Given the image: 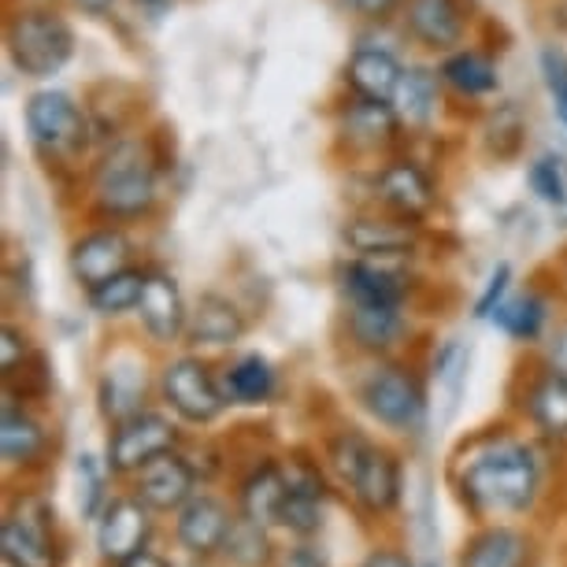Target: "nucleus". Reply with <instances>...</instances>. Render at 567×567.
Segmentation results:
<instances>
[{
	"instance_id": "1",
	"label": "nucleus",
	"mask_w": 567,
	"mask_h": 567,
	"mask_svg": "<svg viewBox=\"0 0 567 567\" xmlns=\"http://www.w3.org/2000/svg\"><path fill=\"white\" fill-rule=\"evenodd\" d=\"M460 497L478 516H519L538 501L542 464L538 453L512 437L478 445L456 475Z\"/></svg>"
},
{
	"instance_id": "2",
	"label": "nucleus",
	"mask_w": 567,
	"mask_h": 567,
	"mask_svg": "<svg viewBox=\"0 0 567 567\" xmlns=\"http://www.w3.org/2000/svg\"><path fill=\"white\" fill-rule=\"evenodd\" d=\"M156 197V167L148 159L145 145L134 142V137L115 142L97 164V175H93V205H97V212L109 219H142L153 212Z\"/></svg>"
},
{
	"instance_id": "3",
	"label": "nucleus",
	"mask_w": 567,
	"mask_h": 567,
	"mask_svg": "<svg viewBox=\"0 0 567 567\" xmlns=\"http://www.w3.org/2000/svg\"><path fill=\"white\" fill-rule=\"evenodd\" d=\"M330 467L352 489L363 512L386 516L401 501V460L386 449L371 445L360 434H341L330 442Z\"/></svg>"
},
{
	"instance_id": "4",
	"label": "nucleus",
	"mask_w": 567,
	"mask_h": 567,
	"mask_svg": "<svg viewBox=\"0 0 567 567\" xmlns=\"http://www.w3.org/2000/svg\"><path fill=\"white\" fill-rule=\"evenodd\" d=\"M4 45L27 79H52L74 56V30L52 8H19L4 27Z\"/></svg>"
},
{
	"instance_id": "5",
	"label": "nucleus",
	"mask_w": 567,
	"mask_h": 567,
	"mask_svg": "<svg viewBox=\"0 0 567 567\" xmlns=\"http://www.w3.org/2000/svg\"><path fill=\"white\" fill-rule=\"evenodd\" d=\"M360 401L371 412V420H379L393 434H415L423 426L426 415L423 386L401 363H379V368L363 374Z\"/></svg>"
},
{
	"instance_id": "6",
	"label": "nucleus",
	"mask_w": 567,
	"mask_h": 567,
	"mask_svg": "<svg viewBox=\"0 0 567 567\" xmlns=\"http://www.w3.org/2000/svg\"><path fill=\"white\" fill-rule=\"evenodd\" d=\"M23 115L34 145L49 156H74L85 145V137H90L79 101L63 90H38L27 101Z\"/></svg>"
},
{
	"instance_id": "7",
	"label": "nucleus",
	"mask_w": 567,
	"mask_h": 567,
	"mask_svg": "<svg viewBox=\"0 0 567 567\" xmlns=\"http://www.w3.org/2000/svg\"><path fill=\"white\" fill-rule=\"evenodd\" d=\"M0 556L8 567H60L52 538V508L45 501H23L0 527Z\"/></svg>"
},
{
	"instance_id": "8",
	"label": "nucleus",
	"mask_w": 567,
	"mask_h": 567,
	"mask_svg": "<svg viewBox=\"0 0 567 567\" xmlns=\"http://www.w3.org/2000/svg\"><path fill=\"white\" fill-rule=\"evenodd\" d=\"M164 398L186 423H216L227 409V393L197 357H178L164 368Z\"/></svg>"
},
{
	"instance_id": "9",
	"label": "nucleus",
	"mask_w": 567,
	"mask_h": 567,
	"mask_svg": "<svg viewBox=\"0 0 567 567\" xmlns=\"http://www.w3.org/2000/svg\"><path fill=\"white\" fill-rule=\"evenodd\" d=\"M175 423L159 412H137L131 420L115 423L109 437V467L115 475H137L148 460L175 449Z\"/></svg>"
},
{
	"instance_id": "10",
	"label": "nucleus",
	"mask_w": 567,
	"mask_h": 567,
	"mask_svg": "<svg viewBox=\"0 0 567 567\" xmlns=\"http://www.w3.org/2000/svg\"><path fill=\"white\" fill-rule=\"evenodd\" d=\"M142 497H115L104 505L101 523H97V553L101 560L123 564L131 556L145 553L148 538H153V519Z\"/></svg>"
},
{
	"instance_id": "11",
	"label": "nucleus",
	"mask_w": 567,
	"mask_h": 567,
	"mask_svg": "<svg viewBox=\"0 0 567 567\" xmlns=\"http://www.w3.org/2000/svg\"><path fill=\"white\" fill-rule=\"evenodd\" d=\"M134 489L153 512H178L182 505L194 501L197 471L186 456H178L175 449H167V453H159L156 460H148V464L137 471Z\"/></svg>"
},
{
	"instance_id": "12",
	"label": "nucleus",
	"mask_w": 567,
	"mask_h": 567,
	"mask_svg": "<svg viewBox=\"0 0 567 567\" xmlns=\"http://www.w3.org/2000/svg\"><path fill=\"white\" fill-rule=\"evenodd\" d=\"M341 238L352 252L368 256V260H404L420 241V227L404 216H357L346 223Z\"/></svg>"
},
{
	"instance_id": "13",
	"label": "nucleus",
	"mask_w": 567,
	"mask_h": 567,
	"mask_svg": "<svg viewBox=\"0 0 567 567\" xmlns=\"http://www.w3.org/2000/svg\"><path fill=\"white\" fill-rule=\"evenodd\" d=\"M137 316H142L145 334L156 341V346H171L186 334L189 327V308L182 301V290L175 282V275L167 271H148L145 275V290L142 301H137Z\"/></svg>"
},
{
	"instance_id": "14",
	"label": "nucleus",
	"mask_w": 567,
	"mask_h": 567,
	"mask_svg": "<svg viewBox=\"0 0 567 567\" xmlns=\"http://www.w3.org/2000/svg\"><path fill=\"white\" fill-rule=\"evenodd\" d=\"M282 471L286 483H290V494H286L282 508H278V527H286L297 538H312L323 527V475H319L316 464H305V460H290Z\"/></svg>"
},
{
	"instance_id": "15",
	"label": "nucleus",
	"mask_w": 567,
	"mask_h": 567,
	"mask_svg": "<svg viewBox=\"0 0 567 567\" xmlns=\"http://www.w3.org/2000/svg\"><path fill=\"white\" fill-rule=\"evenodd\" d=\"M126 267H131V241H126L123 230H90L71 245V275L74 282L85 286V293L93 286L109 282L112 275L126 271Z\"/></svg>"
},
{
	"instance_id": "16",
	"label": "nucleus",
	"mask_w": 567,
	"mask_h": 567,
	"mask_svg": "<svg viewBox=\"0 0 567 567\" xmlns=\"http://www.w3.org/2000/svg\"><path fill=\"white\" fill-rule=\"evenodd\" d=\"M404 30L423 49L456 52L467 34V16L460 0H404Z\"/></svg>"
},
{
	"instance_id": "17",
	"label": "nucleus",
	"mask_w": 567,
	"mask_h": 567,
	"mask_svg": "<svg viewBox=\"0 0 567 567\" xmlns=\"http://www.w3.org/2000/svg\"><path fill=\"white\" fill-rule=\"evenodd\" d=\"M374 197H379L393 216L423 219L426 212L434 208V182L420 164H412V159H390V164L374 175Z\"/></svg>"
},
{
	"instance_id": "18",
	"label": "nucleus",
	"mask_w": 567,
	"mask_h": 567,
	"mask_svg": "<svg viewBox=\"0 0 567 567\" xmlns=\"http://www.w3.org/2000/svg\"><path fill=\"white\" fill-rule=\"evenodd\" d=\"M234 527L230 508L216 497H194L189 505L178 508L175 538L186 553L194 556H212L227 545V534Z\"/></svg>"
},
{
	"instance_id": "19",
	"label": "nucleus",
	"mask_w": 567,
	"mask_h": 567,
	"mask_svg": "<svg viewBox=\"0 0 567 567\" xmlns=\"http://www.w3.org/2000/svg\"><path fill=\"white\" fill-rule=\"evenodd\" d=\"M245 334V316L238 312V305L223 293H200L194 312H189L186 338L189 346L200 349H227L234 341H241Z\"/></svg>"
},
{
	"instance_id": "20",
	"label": "nucleus",
	"mask_w": 567,
	"mask_h": 567,
	"mask_svg": "<svg viewBox=\"0 0 567 567\" xmlns=\"http://www.w3.org/2000/svg\"><path fill=\"white\" fill-rule=\"evenodd\" d=\"M341 286L352 305H401L409 293V282L398 267H390V260H368V256H357L341 267Z\"/></svg>"
},
{
	"instance_id": "21",
	"label": "nucleus",
	"mask_w": 567,
	"mask_h": 567,
	"mask_svg": "<svg viewBox=\"0 0 567 567\" xmlns=\"http://www.w3.org/2000/svg\"><path fill=\"white\" fill-rule=\"evenodd\" d=\"M401 74H404V63L393 56V52L363 45L349 56L346 82L352 85L357 97L393 104V97H398V85H401Z\"/></svg>"
},
{
	"instance_id": "22",
	"label": "nucleus",
	"mask_w": 567,
	"mask_h": 567,
	"mask_svg": "<svg viewBox=\"0 0 567 567\" xmlns=\"http://www.w3.org/2000/svg\"><path fill=\"white\" fill-rule=\"evenodd\" d=\"M349 334L363 352H390L409 334V319L401 305H352Z\"/></svg>"
},
{
	"instance_id": "23",
	"label": "nucleus",
	"mask_w": 567,
	"mask_h": 567,
	"mask_svg": "<svg viewBox=\"0 0 567 567\" xmlns=\"http://www.w3.org/2000/svg\"><path fill=\"white\" fill-rule=\"evenodd\" d=\"M401 126V115L386 101H368V97H352L341 112V134L349 137V145L357 148H379L390 145L393 134Z\"/></svg>"
},
{
	"instance_id": "24",
	"label": "nucleus",
	"mask_w": 567,
	"mask_h": 567,
	"mask_svg": "<svg viewBox=\"0 0 567 567\" xmlns=\"http://www.w3.org/2000/svg\"><path fill=\"white\" fill-rule=\"evenodd\" d=\"M437 104H442V71L431 68H404L398 97H393V109H398L401 123L409 126H431L437 115Z\"/></svg>"
},
{
	"instance_id": "25",
	"label": "nucleus",
	"mask_w": 567,
	"mask_h": 567,
	"mask_svg": "<svg viewBox=\"0 0 567 567\" xmlns=\"http://www.w3.org/2000/svg\"><path fill=\"white\" fill-rule=\"evenodd\" d=\"M530 538L512 527H489L467 542L460 567H527Z\"/></svg>"
},
{
	"instance_id": "26",
	"label": "nucleus",
	"mask_w": 567,
	"mask_h": 567,
	"mask_svg": "<svg viewBox=\"0 0 567 567\" xmlns=\"http://www.w3.org/2000/svg\"><path fill=\"white\" fill-rule=\"evenodd\" d=\"M45 442H49L45 426L8 398L4 415H0V453H4V464L8 467L34 464V460L45 453Z\"/></svg>"
},
{
	"instance_id": "27",
	"label": "nucleus",
	"mask_w": 567,
	"mask_h": 567,
	"mask_svg": "<svg viewBox=\"0 0 567 567\" xmlns=\"http://www.w3.org/2000/svg\"><path fill=\"white\" fill-rule=\"evenodd\" d=\"M527 412L534 426L549 437H567V371L549 368L527 393Z\"/></svg>"
},
{
	"instance_id": "28",
	"label": "nucleus",
	"mask_w": 567,
	"mask_h": 567,
	"mask_svg": "<svg viewBox=\"0 0 567 567\" xmlns=\"http://www.w3.org/2000/svg\"><path fill=\"white\" fill-rule=\"evenodd\" d=\"M219 386L230 404H264L275 393V368L260 352H245V357H238L223 371Z\"/></svg>"
},
{
	"instance_id": "29",
	"label": "nucleus",
	"mask_w": 567,
	"mask_h": 567,
	"mask_svg": "<svg viewBox=\"0 0 567 567\" xmlns=\"http://www.w3.org/2000/svg\"><path fill=\"white\" fill-rule=\"evenodd\" d=\"M290 483H286V471L278 464L256 467L249 478L241 483V516H249L256 523H278V508H282Z\"/></svg>"
},
{
	"instance_id": "30",
	"label": "nucleus",
	"mask_w": 567,
	"mask_h": 567,
	"mask_svg": "<svg viewBox=\"0 0 567 567\" xmlns=\"http://www.w3.org/2000/svg\"><path fill=\"white\" fill-rule=\"evenodd\" d=\"M442 82L453 85V90L464 93V97H486V93L497 85V68L483 56V52L456 49V52H449L442 63Z\"/></svg>"
},
{
	"instance_id": "31",
	"label": "nucleus",
	"mask_w": 567,
	"mask_h": 567,
	"mask_svg": "<svg viewBox=\"0 0 567 567\" xmlns=\"http://www.w3.org/2000/svg\"><path fill=\"white\" fill-rule=\"evenodd\" d=\"M223 553L238 567H267L275 560V545H271V534H267V523H256L249 516L234 519Z\"/></svg>"
},
{
	"instance_id": "32",
	"label": "nucleus",
	"mask_w": 567,
	"mask_h": 567,
	"mask_svg": "<svg viewBox=\"0 0 567 567\" xmlns=\"http://www.w3.org/2000/svg\"><path fill=\"white\" fill-rule=\"evenodd\" d=\"M126 374L131 371L109 368V374H104V382H101V412H104V420H112V423H123V420H131V415L142 412L145 374L137 371L131 382H126Z\"/></svg>"
},
{
	"instance_id": "33",
	"label": "nucleus",
	"mask_w": 567,
	"mask_h": 567,
	"mask_svg": "<svg viewBox=\"0 0 567 567\" xmlns=\"http://www.w3.org/2000/svg\"><path fill=\"white\" fill-rule=\"evenodd\" d=\"M145 275L148 271L126 267V271L112 275L109 282L93 286V290H90V308L97 316H123V312H131V308H137V301H142Z\"/></svg>"
},
{
	"instance_id": "34",
	"label": "nucleus",
	"mask_w": 567,
	"mask_h": 567,
	"mask_svg": "<svg viewBox=\"0 0 567 567\" xmlns=\"http://www.w3.org/2000/svg\"><path fill=\"white\" fill-rule=\"evenodd\" d=\"M545 319H549V305L538 293H523L516 301H505L494 312V323L516 341H534L542 334Z\"/></svg>"
},
{
	"instance_id": "35",
	"label": "nucleus",
	"mask_w": 567,
	"mask_h": 567,
	"mask_svg": "<svg viewBox=\"0 0 567 567\" xmlns=\"http://www.w3.org/2000/svg\"><path fill=\"white\" fill-rule=\"evenodd\" d=\"M74 471H79V512L85 519H97L104 512V471L97 464V456L82 453Z\"/></svg>"
},
{
	"instance_id": "36",
	"label": "nucleus",
	"mask_w": 567,
	"mask_h": 567,
	"mask_svg": "<svg viewBox=\"0 0 567 567\" xmlns=\"http://www.w3.org/2000/svg\"><path fill=\"white\" fill-rule=\"evenodd\" d=\"M527 178H530V189L545 200V205H567V182H564L560 164H556L553 156L534 159Z\"/></svg>"
},
{
	"instance_id": "37",
	"label": "nucleus",
	"mask_w": 567,
	"mask_h": 567,
	"mask_svg": "<svg viewBox=\"0 0 567 567\" xmlns=\"http://www.w3.org/2000/svg\"><path fill=\"white\" fill-rule=\"evenodd\" d=\"M542 74H545V85L553 93V109L556 115L567 123V56L556 49H545L542 52Z\"/></svg>"
},
{
	"instance_id": "38",
	"label": "nucleus",
	"mask_w": 567,
	"mask_h": 567,
	"mask_svg": "<svg viewBox=\"0 0 567 567\" xmlns=\"http://www.w3.org/2000/svg\"><path fill=\"white\" fill-rule=\"evenodd\" d=\"M508 282H512V267L508 264H497V271L489 275L483 297L475 301V319H494V312L505 305V293H508Z\"/></svg>"
},
{
	"instance_id": "39",
	"label": "nucleus",
	"mask_w": 567,
	"mask_h": 567,
	"mask_svg": "<svg viewBox=\"0 0 567 567\" xmlns=\"http://www.w3.org/2000/svg\"><path fill=\"white\" fill-rule=\"evenodd\" d=\"M0 371H4V379H12L16 368H23L27 357H30V346H27V334L16 327H4V334H0Z\"/></svg>"
},
{
	"instance_id": "40",
	"label": "nucleus",
	"mask_w": 567,
	"mask_h": 567,
	"mask_svg": "<svg viewBox=\"0 0 567 567\" xmlns=\"http://www.w3.org/2000/svg\"><path fill=\"white\" fill-rule=\"evenodd\" d=\"M278 567H327V556L316 549V545H297L278 560Z\"/></svg>"
},
{
	"instance_id": "41",
	"label": "nucleus",
	"mask_w": 567,
	"mask_h": 567,
	"mask_svg": "<svg viewBox=\"0 0 567 567\" xmlns=\"http://www.w3.org/2000/svg\"><path fill=\"white\" fill-rule=\"evenodd\" d=\"M341 4H346L352 16H363V19H382V16H390L393 8L401 4V0H341Z\"/></svg>"
},
{
	"instance_id": "42",
	"label": "nucleus",
	"mask_w": 567,
	"mask_h": 567,
	"mask_svg": "<svg viewBox=\"0 0 567 567\" xmlns=\"http://www.w3.org/2000/svg\"><path fill=\"white\" fill-rule=\"evenodd\" d=\"M360 567H415V564L398 549H374V553H368V560Z\"/></svg>"
},
{
	"instance_id": "43",
	"label": "nucleus",
	"mask_w": 567,
	"mask_h": 567,
	"mask_svg": "<svg viewBox=\"0 0 567 567\" xmlns=\"http://www.w3.org/2000/svg\"><path fill=\"white\" fill-rule=\"evenodd\" d=\"M115 567H171L164 556H156V553H137V556H131V560H123V564H115Z\"/></svg>"
},
{
	"instance_id": "44",
	"label": "nucleus",
	"mask_w": 567,
	"mask_h": 567,
	"mask_svg": "<svg viewBox=\"0 0 567 567\" xmlns=\"http://www.w3.org/2000/svg\"><path fill=\"white\" fill-rule=\"evenodd\" d=\"M71 4L82 8V12H90V16H109L115 8V0H71Z\"/></svg>"
},
{
	"instance_id": "45",
	"label": "nucleus",
	"mask_w": 567,
	"mask_h": 567,
	"mask_svg": "<svg viewBox=\"0 0 567 567\" xmlns=\"http://www.w3.org/2000/svg\"><path fill=\"white\" fill-rule=\"evenodd\" d=\"M137 4H159V0H137Z\"/></svg>"
}]
</instances>
